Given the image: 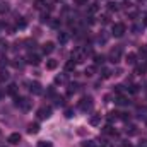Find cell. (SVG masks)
Returning <instances> with one entry per match:
<instances>
[{
	"instance_id": "6da1fadb",
	"label": "cell",
	"mask_w": 147,
	"mask_h": 147,
	"mask_svg": "<svg viewBox=\"0 0 147 147\" xmlns=\"http://www.w3.org/2000/svg\"><path fill=\"white\" fill-rule=\"evenodd\" d=\"M87 53H91V51H89V50H82V48H77V50H74V51H72V60L75 62V63H82V62L86 60Z\"/></svg>"
},
{
	"instance_id": "7a4b0ae2",
	"label": "cell",
	"mask_w": 147,
	"mask_h": 147,
	"mask_svg": "<svg viewBox=\"0 0 147 147\" xmlns=\"http://www.w3.org/2000/svg\"><path fill=\"white\" fill-rule=\"evenodd\" d=\"M14 105H16L17 108H21V110H24V111H28L29 108H31V101L26 99V98H16Z\"/></svg>"
},
{
	"instance_id": "3957f363",
	"label": "cell",
	"mask_w": 147,
	"mask_h": 147,
	"mask_svg": "<svg viewBox=\"0 0 147 147\" xmlns=\"http://www.w3.org/2000/svg\"><path fill=\"white\" fill-rule=\"evenodd\" d=\"M111 33H113V36L121 38L123 34H125V24H123V22H115V24H113Z\"/></svg>"
},
{
	"instance_id": "277c9868",
	"label": "cell",
	"mask_w": 147,
	"mask_h": 147,
	"mask_svg": "<svg viewBox=\"0 0 147 147\" xmlns=\"http://www.w3.org/2000/svg\"><path fill=\"white\" fill-rule=\"evenodd\" d=\"M79 108L82 111H87L92 108V98L91 96H87V98H82L80 101H79Z\"/></svg>"
},
{
	"instance_id": "5b68a950",
	"label": "cell",
	"mask_w": 147,
	"mask_h": 147,
	"mask_svg": "<svg viewBox=\"0 0 147 147\" xmlns=\"http://www.w3.org/2000/svg\"><path fill=\"white\" fill-rule=\"evenodd\" d=\"M120 57H121V48L116 46V48H113V50L110 51V60L113 62V63H116V62L120 60Z\"/></svg>"
},
{
	"instance_id": "8992f818",
	"label": "cell",
	"mask_w": 147,
	"mask_h": 147,
	"mask_svg": "<svg viewBox=\"0 0 147 147\" xmlns=\"http://www.w3.org/2000/svg\"><path fill=\"white\" fill-rule=\"evenodd\" d=\"M28 86H29V91H31L33 94H41V92H43L39 82H28Z\"/></svg>"
},
{
	"instance_id": "52a82bcc",
	"label": "cell",
	"mask_w": 147,
	"mask_h": 147,
	"mask_svg": "<svg viewBox=\"0 0 147 147\" xmlns=\"http://www.w3.org/2000/svg\"><path fill=\"white\" fill-rule=\"evenodd\" d=\"M50 115H51V108H50V106L39 108V110H38V116H39V118H48Z\"/></svg>"
},
{
	"instance_id": "ba28073f",
	"label": "cell",
	"mask_w": 147,
	"mask_h": 147,
	"mask_svg": "<svg viewBox=\"0 0 147 147\" xmlns=\"http://www.w3.org/2000/svg\"><path fill=\"white\" fill-rule=\"evenodd\" d=\"M39 62H41V58H39V55H28V63H31V65H39Z\"/></svg>"
},
{
	"instance_id": "9c48e42d",
	"label": "cell",
	"mask_w": 147,
	"mask_h": 147,
	"mask_svg": "<svg viewBox=\"0 0 147 147\" xmlns=\"http://www.w3.org/2000/svg\"><path fill=\"white\" fill-rule=\"evenodd\" d=\"M53 50H55V45H53L51 41H48V43H45V45H43V53H45V55L51 53Z\"/></svg>"
},
{
	"instance_id": "30bf717a",
	"label": "cell",
	"mask_w": 147,
	"mask_h": 147,
	"mask_svg": "<svg viewBox=\"0 0 147 147\" xmlns=\"http://www.w3.org/2000/svg\"><path fill=\"white\" fill-rule=\"evenodd\" d=\"M9 142H10L12 146L19 144V142H21V135H19V134H10V135H9Z\"/></svg>"
},
{
	"instance_id": "8fae6325",
	"label": "cell",
	"mask_w": 147,
	"mask_h": 147,
	"mask_svg": "<svg viewBox=\"0 0 147 147\" xmlns=\"http://www.w3.org/2000/svg\"><path fill=\"white\" fill-rule=\"evenodd\" d=\"M125 62L130 63V65H135V62H137V55H135V53H128V55L125 57Z\"/></svg>"
},
{
	"instance_id": "7c38bea8",
	"label": "cell",
	"mask_w": 147,
	"mask_h": 147,
	"mask_svg": "<svg viewBox=\"0 0 147 147\" xmlns=\"http://www.w3.org/2000/svg\"><path fill=\"white\" fill-rule=\"evenodd\" d=\"M57 67H58V62H57V60H53V58L46 60V69H48V70H55Z\"/></svg>"
},
{
	"instance_id": "4fadbf2b",
	"label": "cell",
	"mask_w": 147,
	"mask_h": 147,
	"mask_svg": "<svg viewBox=\"0 0 147 147\" xmlns=\"http://www.w3.org/2000/svg\"><path fill=\"white\" fill-rule=\"evenodd\" d=\"M89 123H91L92 127H98V125L101 123V115H94V116H91V120H89Z\"/></svg>"
},
{
	"instance_id": "5bb4252c",
	"label": "cell",
	"mask_w": 147,
	"mask_h": 147,
	"mask_svg": "<svg viewBox=\"0 0 147 147\" xmlns=\"http://www.w3.org/2000/svg\"><path fill=\"white\" fill-rule=\"evenodd\" d=\"M34 9L45 10V9H46V2H45V0H34Z\"/></svg>"
},
{
	"instance_id": "9a60e30c",
	"label": "cell",
	"mask_w": 147,
	"mask_h": 147,
	"mask_svg": "<svg viewBox=\"0 0 147 147\" xmlns=\"http://www.w3.org/2000/svg\"><path fill=\"white\" fill-rule=\"evenodd\" d=\"M7 92H9L10 96H16V94H17V86H16V84H9V89H7Z\"/></svg>"
},
{
	"instance_id": "2e32d148",
	"label": "cell",
	"mask_w": 147,
	"mask_h": 147,
	"mask_svg": "<svg viewBox=\"0 0 147 147\" xmlns=\"http://www.w3.org/2000/svg\"><path fill=\"white\" fill-rule=\"evenodd\" d=\"M116 105H120V106H125V105H128V99H127L125 96H118V98H116Z\"/></svg>"
},
{
	"instance_id": "e0dca14e",
	"label": "cell",
	"mask_w": 147,
	"mask_h": 147,
	"mask_svg": "<svg viewBox=\"0 0 147 147\" xmlns=\"http://www.w3.org/2000/svg\"><path fill=\"white\" fill-rule=\"evenodd\" d=\"M58 41H60L62 45H65V43L69 41V34H67V33H58Z\"/></svg>"
},
{
	"instance_id": "ac0fdd59",
	"label": "cell",
	"mask_w": 147,
	"mask_h": 147,
	"mask_svg": "<svg viewBox=\"0 0 147 147\" xmlns=\"http://www.w3.org/2000/svg\"><path fill=\"white\" fill-rule=\"evenodd\" d=\"M28 132H29V134H38V132H39V125H38V123H31L29 128H28Z\"/></svg>"
},
{
	"instance_id": "d6986e66",
	"label": "cell",
	"mask_w": 147,
	"mask_h": 147,
	"mask_svg": "<svg viewBox=\"0 0 147 147\" xmlns=\"http://www.w3.org/2000/svg\"><path fill=\"white\" fill-rule=\"evenodd\" d=\"M74 69H75V62H74V60H70V62L65 63V70H67V72H72Z\"/></svg>"
},
{
	"instance_id": "ffe728a7",
	"label": "cell",
	"mask_w": 147,
	"mask_h": 147,
	"mask_svg": "<svg viewBox=\"0 0 147 147\" xmlns=\"http://www.w3.org/2000/svg\"><path fill=\"white\" fill-rule=\"evenodd\" d=\"M9 12V3L7 2H0V14H5Z\"/></svg>"
},
{
	"instance_id": "44dd1931",
	"label": "cell",
	"mask_w": 147,
	"mask_h": 147,
	"mask_svg": "<svg viewBox=\"0 0 147 147\" xmlns=\"http://www.w3.org/2000/svg\"><path fill=\"white\" fill-rule=\"evenodd\" d=\"M94 72H96V67H94V65H91V67H87V69H86V75H87V77H91V75H94Z\"/></svg>"
},
{
	"instance_id": "7402d4cb",
	"label": "cell",
	"mask_w": 147,
	"mask_h": 147,
	"mask_svg": "<svg viewBox=\"0 0 147 147\" xmlns=\"http://www.w3.org/2000/svg\"><path fill=\"white\" fill-rule=\"evenodd\" d=\"M55 82H60V84L67 82V75H57V77H55Z\"/></svg>"
},
{
	"instance_id": "603a6c76",
	"label": "cell",
	"mask_w": 147,
	"mask_h": 147,
	"mask_svg": "<svg viewBox=\"0 0 147 147\" xmlns=\"http://www.w3.org/2000/svg\"><path fill=\"white\" fill-rule=\"evenodd\" d=\"M111 75V70H108V69H101V77L103 79H108Z\"/></svg>"
},
{
	"instance_id": "cb8c5ba5",
	"label": "cell",
	"mask_w": 147,
	"mask_h": 147,
	"mask_svg": "<svg viewBox=\"0 0 147 147\" xmlns=\"http://www.w3.org/2000/svg\"><path fill=\"white\" fill-rule=\"evenodd\" d=\"M98 10H99V7H98V5H96V3H92V5H91V7H89V14H96V12H98Z\"/></svg>"
},
{
	"instance_id": "d4e9b609",
	"label": "cell",
	"mask_w": 147,
	"mask_h": 147,
	"mask_svg": "<svg viewBox=\"0 0 147 147\" xmlns=\"http://www.w3.org/2000/svg\"><path fill=\"white\" fill-rule=\"evenodd\" d=\"M5 80H9V74L7 72H0V82H5Z\"/></svg>"
},
{
	"instance_id": "484cf974",
	"label": "cell",
	"mask_w": 147,
	"mask_h": 147,
	"mask_svg": "<svg viewBox=\"0 0 147 147\" xmlns=\"http://www.w3.org/2000/svg\"><path fill=\"white\" fill-rule=\"evenodd\" d=\"M105 132H106V134H111V135H113V134L116 135V132L113 130V127H111V125H106V127H105Z\"/></svg>"
},
{
	"instance_id": "4316f807",
	"label": "cell",
	"mask_w": 147,
	"mask_h": 147,
	"mask_svg": "<svg viewBox=\"0 0 147 147\" xmlns=\"http://www.w3.org/2000/svg\"><path fill=\"white\" fill-rule=\"evenodd\" d=\"M108 9H110V10H118V3L110 2V3H108Z\"/></svg>"
},
{
	"instance_id": "83f0119b",
	"label": "cell",
	"mask_w": 147,
	"mask_h": 147,
	"mask_svg": "<svg viewBox=\"0 0 147 147\" xmlns=\"http://www.w3.org/2000/svg\"><path fill=\"white\" fill-rule=\"evenodd\" d=\"M17 28H19V29H24V28H26V21H24V19L17 21Z\"/></svg>"
},
{
	"instance_id": "f1b7e54d",
	"label": "cell",
	"mask_w": 147,
	"mask_h": 147,
	"mask_svg": "<svg viewBox=\"0 0 147 147\" xmlns=\"http://www.w3.org/2000/svg\"><path fill=\"white\" fill-rule=\"evenodd\" d=\"M94 60H96V63H103V62H105V57H103V55H96Z\"/></svg>"
},
{
	"instance_id": "f546056e",
	"label": "cell",
	"mask_w": 147,
	"mask_h": 147,
	"mask_svg": "<svg viewBox=\"0 0 147 147\" xmlns=\"http://www.w3.org/2000/svg\"><path fill=\"white\" fill-rule=\"evenodd\" d=\"M38 147H51V144L46 140H41V142H38Z\"/></svg>"
},
{
	"instance_id": "4dcf8cb0",
	"label": "cell",
	"mask_w": 147,
	"mask_h": 147,
	"mask_svg": "<svg viewBox=\"0 0 147 147\" xmlns=\"http://www.w3.org/2000/svg\"><path fill=\"white\" fill-rule=\"evenodd\" d=\"M41 22H43V24H45V22H50V16H48V14H43V16H41Z\"/></svg>"
},
{
	"instance_id": "1f68e13d",
	"label": "cell",
	"mask_w": 147,
	"mask_h": 147,
	"mask_svg": "<svg viewBox=\"0 0 147 147\" xmlns=\"http://www.w3.org/2000/svg\"><path fill=\"white\" fill-rule=\"evenodd\" d=\"M65 116H67V118H72V116H74V110L67 108V110H65Z\"/></svg>"
},
{
	"instance_id": "d6a6232c",
	"label": "cell",
	"mask_w": 147,
	"mask_h": 147,
	"mask_svg": "<svg viewBox=\"0 0 147 147\" xmlns=\"http://www.w3.org/2000/svg\"><path fill=\"white\" fill-rule=\"evenodd\" d=\"M82 147H94V142H92V140H86V142L82 144Z\"/></svg>"
},
{
	"instance_id": "836d02e7",
	"label": "cell",
	"mask_w": 147,
	"mask_h": 147,
	"mask_svg": "<svg viewBox=\"0 0 147 147\" xmlns=\"http://www.w3.org/2000/svg\"><path fill=\"white\" fill-rule=\"evenodd\" d=\"M74 3H75V5H86L87 0H74Z\"/></svg>"
},
{
	"instance_id": "e575fe53",
	"label": "cell",
	"mask_w": 147,
	"mask_h": 147,
	"mask_svg": "<svg viewBox=\"0 0 147 147\" xmlns=\"http://www.w3.org/2000/svg\"><path fill=\"white\" fill-rule=\"evenodd\" d=\"M5 48H7V43H5L3 39H0V51H2V50H5Z\"/></svg>"
},
{
	"instance_id": "d590c367",
	"label": "cell",
	"mask_w": 147,
	"mask_h": 147,
	"mask_svg": "<svg viewBox=\"0 0 147 147\" xmlns=\"http://www.w3.org/2000/svg\"><path fill=\"white\" fill-rule=\"evenodd\" d=\"M57 105H58V106H63V105H65V103H63V98H57Z\"/></svg>"
},
{
	"instance_id": "8d00e7d4",
	"label": "cell",
	"mask_w": 147,
	"mask_h": 147,
	"mask_svg": "<svg viewBox=\"0 0 147 147\" xmlns=\"http://www.w3.org/2000/svg\"><path fill=\"white\" fill-rule=\"evenodd\" d=\"M101 19H103V24H108V22H110V17H108V16H103Z\"/></svg>"
},
{
	"instance_id": "74e56055",
	"label": "cell",
	"mask_w": 147,
	"mask_h": 147,
	"mask_svg": "<svg viewBox=\"0 0 147 147\" xmlns=\"http://www.w3.org/2000/svg\"><path fill=\"white\" fill-rule=\"evenodd\" d=\"M3 65H7V58H0V67H3Z\"/></svg>"
},
{
	"instance_id": "f35d334b",
	"label": "cell",
	"mask_w": 147,
	"mask_h": 147,
	"mask_svg": "<svg viewBox=\"0 0 147 147\" xmlns=\"http://www.w3.org/2000/svg\"><path fill=\"white\" fill-rule=\"evenodd\" d=\"M137 91H139L137 86H132V87H130V92H137Z\"/></svg>"
},
{
	"instance_id": "ab89813d",
	"label": "cell",
	"mask_w": 147,
	"mask_h": 147,
	"mask_svg": "<svg viewBox=\"0 0 147 147\" xmlns=\"http://www.w3.org/2000/svg\"><path fill=\"white\" fill-rule=\"evenodd\" d=\"M144 24H146V26H147V16H146V19H144Z\"/></svg>"
},
{
	"instance_id": "60d3db41",
	"label": "cell",
	"mask_w": 147,
	"mask_h": 147,
	"mask_svg": "<svg viewBox=\"0 0 147 147\" xmlns=\"http://www.w3.org/2000/svg\"><path fill=\"white\" fill-rule=\"evenodd\" d=\"M123 147H132V146H130V144H125V146H123Z\"/></svg>"
},
{
	"instance_id": "b9f144b4",
	"label": "cell",
	"mask_w": 147,
	"mask_h": 147,
	"mask_svg": "<svg viewBox=\"0 0 147 147\" xmlns=\"http://www.w3.org/2000/svg\"><path fill=\"white\" fill-rule=\"evenodd\" d=\"M140 147H147V146H146V144H144V146H140Z\"/></svg>"
},
{
	"instance_id": "7bdbcfd3",
	"label": "cell",
	"mask_w": 147,
	"mask_h": 147,
	"mask_svg": "<svg viewBox=\"0 0 147 147\" xmlns=\"http://www.w3.org/2000/svg\"><path fill=\"white\" fill-rule=\"evenodd\" d=\"M0 96H2V94H0Z\"/></svg>"
}]
</instances>
